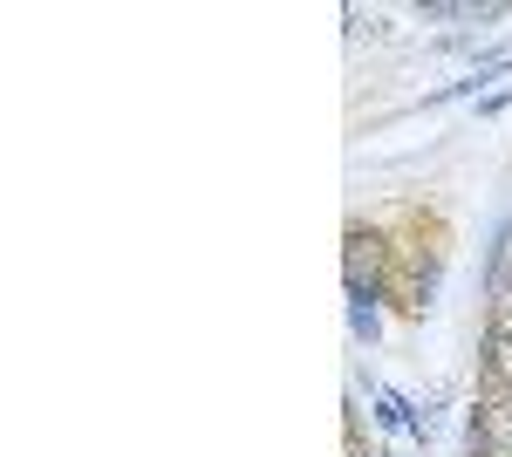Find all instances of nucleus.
Returning a JSON list of instances; mask_svg holds the SVG:
<instances>
[{"instance_id": "1", "label": "nucleus", "mask_w": 512, "mask_h": 457, "mask_svg": "<svg viewBox=\"0 0 512 457\" xmlns=\"http://www.w3.org/2000/svg\"><path fill=\"white\" fill-rule=\"evenodd\" d=\"M485 369H492V389H512V328L485 335Z\"/></svg>"}]
</instances>
